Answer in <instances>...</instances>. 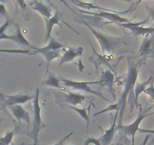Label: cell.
<instances>
[{"instance_id":"obj_11","label":"cell","mask_w":154,"mask_h":145,"mask_svg":"<svg viewBox=\"0 0 154 145\" xmlns=\"http://www.w3.org/2000/svg\"><path fill=\"white\" fill-rule=\"evenodd\" d=\"M139 53L143 57H154V34L146 36L140 46Z\"/></svg>"},{"instance_id":"obj_26","label":"cell","mask_w":154,"mask_h":145,"mask_svg":"<svg viewBox=\"0 0 154 145\" xmlns=\"http://www.w3.org/2000/svg\"><path fill=\"white\" fill-rule=\"evenodd\" d=\"M10 24H11V21L8 19L5 21V23L2 26L0 27V39H2V37L3 36V35L5 33L6 29H7L8 27L10 25Z\"/></svg>"},{"instance_id":"obj_9","label":"cell","mask_w":154,"mask_h":145,"mask_svg":"<svg viewBox=\"0 0 154 145\" xmlns=\"http://www.w3.org/2000/svg\"><path fill=\"white\" fill-rule=\"evenodd\" d=\"M149 17L144 21L138 23H126V24H118L122 27L127 28L135 36H147V35L154 34V27H143V25L149 21Z\"/></svg>"},{"instance_id":"obj_2","label":"cell","mask_w":154,"mask_h":145,"mask_svg":"<svg viewBox=\"0 0 154 145\" xmlns=\"http://www.w3.org/2000/svg\"><path fill=\"white\" fill-rule=\"evenodd\" d=\"M39 95L40 91L38 88L36 89L35 95L33 101V121H32V129L30 132V137L33 139L34 143L32 145H38V134L43 128L46 127L43 122L41 116V107L39 104Z\"/></svg>"},{"instance_id":"obj_12","label":"cell","mask_w":154,"mask_h":145,"mask_svg":"<svg viewBox=\"0 0 154 145\" xmlns=\"http://www.w3.org/2000/svg\"><path fill=\"white\" fill-rule=\"evenodd\" d=\"M118 115L119 110H117V113H116L115 116H114V119L113 121V123L111 125V128L109 129L106 130L105 134L101 136L99 138H98V140H99V142H100L102 145H110L111 142L113 141V140H114L116 132V123H117Z\"/></svg>"},{"instance_id":"obj_29","label":"cell","mask_w":154,"mask_h":145,"mask_svg":"<svg viewBox=\"0 0 154 145\" xmlns=\"http://www.w3.org/2000/svg\"><path fill=\"white\" fill-rule=\"evenodd\" d=\"M73 131H72V132H71V133H69V134H68V135H66V137H63V138H62L61 140H60V141L59 142H57V143H55V144H54V145H63V143H65V142H66V140H67V139H69V137H71V136L72 135V134H73Z\"/></svg>"},{"instance_id":"obj_4","label":"cell","mask_w":154,"mask_h":145,"mask_svg":"<svg viewBox=\"0 0 154 145\" xmlns=\"http://www.w3.org/2000/svg\"><path fill=\"white\" fill-rule=\"evenodd\" d=\"M83 22L91 30L93 36L97 39L98 42H99V45H100L101 48H102V53L103 54H105V53L111 54L114 51V48H115L116 45H117V41L114 39H113V38L110 37V36H107V35L104 34V33H101V32H99L98 30H96L84 21H83Z\"/></svg>"},{"instance_id":"obj_15","label":"cell","mask_w":154,"mask_h":145,"mask_svg":"<svg viewBox=\"0 0 154 145\" xmlns=\"http://www.w3.org/2000/svg\"><path fill=\"white\" fill-rule=\"evenodd\" d=\"M45 20V24H46V34H45V42H48L50 37H51V32H52V29L54 26L55 24H57V25H60V27H62L61 24H60V21L62 20V14L58 11H56L54 16L51 17V18Z\"/></svg>"},{"instance_id":"obj_5","label":"cell","mask_w":154,"mask_h":145,"mask_svg":"<svg viewBox=\"0 0 154 145\" xmlns=\"http://www.w3.org/2000/svg\"><path fill=\"white\" fill-rule=\"evenodd\" d=\"M154 114V113H144L142 108L140 106L139 112H138V115L137 116L136 119L132 123L129 124L127 125H120L119 126V129L126 136H130L132 137V145H135V136L136 134L137 131L139 128V125L141 124V121L144 119V118L147 117V116H150V115Z\"/></svg>"},{"instance_id":"obj_7","label":"cell","mask_w":154,"mask_h":145,"mask_svg":"<svg viewBox=\"0 0 154 145\" xmlns=\"http://www.w3.org/2000/svg\"><path fill=\"white\" fill-rule=\"evenodd\" d=\"M56 98H59V103H66V106H72L76 107L78 104H82L83 101L86 99V97L81 94L73 93V92H67V93H64L63 92H54Z\"/></svg>"},{"instance_id":"obj_6","label":"cell","mask_w":154,"mask_h":145,"mask_svg":"<svg viewBox=\"0 0 154 145\" xmlns=\"http://www.w3.org/2000/svg\"><path fill=\"white\" fill-rule=\"evenodd\" d=\"M60 82L65 86H67V87L72 88L74 89H76V90L81 91V92H85L87 93H91L93 95H96V96H99L100 98H102V99L105 100L107 101H109L107 98H105L103 95L101 93L96 92V91H93V89H91L90 85V84H98V83H100L99 81L96 82H75L72 81V80H69L66 79L64 78H62L60 77Z\"/></svg>"},{"instance_id":"obj_20","label":"cell","mask_w":154,"mask_h":145,"mask_svg":"<svg viewBox=\"0 0 154 145\" xmlns=\"http://www.w3.org/2000/svg\"><path fill=\"white\" fill-rule=\"evenodd\" d=\"M42 84H43L44 85L51 86V87H54V88H57V89H63V88H62L61 85H60V78L56 77L54 75L48 76L47 79L45 80Z\"/></svg>"},{"instance_id":"obj_30","label":"cell","mask_w":154,"mask_h":145,"mask_svg":"<svg viewBox=\"0 0 154 145\" xmlns=\"http://www.w3.org/2000/svg\"><path fill=\"white\" fill-rule=\"evenodd\" d=\"M139 132L141 133H149V134H154V130H151V129H144V128H138V130Z\"/></svg>"},{"instance_id":"obj_22","label":"cell","mask_w":154,"mask_h":145,"mask_svg":"<svg viewBox=\"0 0 154 145\" xmlns=\"http://www.w3.org/2000/svg\"><path fill=\"white\" fill-rule=\"evenodd\" d=\"M72 3L74 4L78 5L79 7L84 8H87V9H99V10H103V11H112L111 10H108V9H105L103 8L99 7V6L94 5L93 4H91V3H87V2H83L81 1H72Z\"/></svg>"},{"instance_id":"obj_10","label":"cell","mask_w":154,"mask_h":145,"mask_svg":"<svg viewBox=\"0 0 154 145\" xmlns=\"http://www.w3.org/2000/svg\"><path fill=\"white\" fill-rule=\"evenodd\" d=\"M14 27L15 29H16V32H15L14 34L9 36V35H7L5 33V34L3 35L2 37V39H9V40H12L14 41V42H16L17 44H18L21 48H23V47H26V48H29V49L35 51L36 47L32 45L31 44L25 39V37H24L23 35L22 32H21V29L19 24H15Z\"/></svg>"},{"instance_id":"obj_33","label":"cell","mask_w":154,"mask_h":145,"mask_svg":"<svg viewBox=\"0 0 154 145\" xmlns=\"http://www.w3.org/2000/svg\"><path fill=\"white\" fill-rule=\"evenodd\" d=\"M119 145H123V143H120V144H119Z\"/></svg>"},{"instance_id":"obj_32","label":"cell","mask_w":154,"mask_h":145,"mask_svg":"<svg viewBox=\"0 0 154 145\" xmlns=\"http://www.w3.org/2000/svg\"><path fill=\"white\" fill-rule=\"evenodd\" d=\"M83 145H89V143H88V140H86L85 141H84V144Z\"/></svg>"},{"instance_id":"obj_16","label":"cell","mask_w":154,"mask_h":145,"mask_svg":"<svg viewBox=\"0 0 154 145\" xmlns=\"http://www.w3.org/2000/svg\"><path fill=\"white\" fill-rule=\"evenodd\" d=\"M114 76L113 72L109 69H106L105 72H102V76H101V80H99V82L102 85L105 86L110 93L114 96V98H115V94H114V89L113 85H114Z\"/></svg>"},{"instance_id":"obj_28","label":"cell","mask_w":154,"mask_h":145,"mask_svg":"<svg viewBox=\"0 0 154 145\" xmlns=\"http://www.w3.org/2000/svg\"><path fill=\"white\" fill-rule=\"evenodd\" d=\"M147 10L148 11L149 13V18H151L152 21H153V25L154 26V7H146Z\"/></svg>"},{"instance_id":"obj_18","label":"cell","mask_w":154,"mask_h":145,"mask_svg":"<svg viewBox=\"0 0 154 145\" xmlns=\"http://www.w3.org/2000/svg\"><path fill=\"white\" fill-rule=\"evenodd\" d=\"M31 6L35 11H37L42 16H44L45 19H48L52 17V9L50 6L45 4L44 2L34 1L32 2Z\"/></svg>"},{"instance_id":"obj_3","label":"cell","mask_w":154,"mask_h":145,"mask_svg":"<svg viewBox=\"0 0 154 145\" xmlns=\"http://www.w3.org/2000/svg\"><path fill=\"white\" fill-rule=\"evenodd\" d=\"M63 48V45L58 41L55 40L54 39H51L50 42L47 46L44 48H37L36 47L35 50L32 51L33 54H41L45 57V60L47 61V66H49L50 63L54 59L60 57V50Z\"/></svg>"},{"instance_id":"obj_25","label":"cell","mask_w":154,"mask_h":145,"mask_svg":"<svg viewBox=\"0 0 154 145\" xmlns=\"http://www.w3.org/2000/svg\"><path fill=\"white\" fill-rule=\"evenodd\" d=\"M153 82H154V79L153 80L151 81V82L150 83V85H149L148 87L147 88V89H145V91H144V93L146 94V95H148L149 97H150V98H151L153 101H154V84H153ZM154 113V112H153Z\"/></svg>"},{"instance_id":"obj_24","label":"cell","mask_w":154,"mask_h":145,"mask_svg":"<svg viewBox=\"0 0 154 145\" xmlns=\"http://www.w3.org/2000/svg\"><path fill=\"white\" fill-rule=\"evenodd\" d=\"M120 110V106H119V103H116V104H111V105H110L109 107H108L107 108L104 109V110H101V111L97 112V113H94V116H98V115L102 114V113H106V112L113 111V110H116V111H117V110Z\"/></svg>"},{"instance_id":"obj_1","label":"cell","mask_w":154,"mask_h":145,"mask_svg":"<svg viewBox=\"0 0 154 145\" xmlns=\"http://www.w3.org/2000/svg\"><path fill=\"white\" fill-rule=\"evenodd\" d=\"M128 72L127 76L126 79V82H125L124 89L120 97V101H119V106H120V110H119V126H120L122 124V119H123V114H124L125 109L126 107L127 104V98L128 96H130L134 94V87L135 85V83L138 79V72H139L140 66H141V61H138V63H133L128 58Z\"/></svg>"},{"instance_id":"obj_19","label":"cell","mask_w":154,"mask_h":145,"mask_svg":"<svg viewBox=\"0 0 154 145\" xmlns=\"http://www.w3.org/2000/svg\"><path fill=\"white\" fill-rule=\"evenodd\" d=\"M153 79H154L153 76H150L147 81L144 82L139 83L136 82L135 87H134V95H135V101H134V103L138 104V96L140 95V94H141L142 92H144V91H145V89L148 87L150 83L151 82V81Z\"/></svg>"},{"instance_id":"obj_21","label":"cell","mask_w":154,"mask_h":145,"mask_svg":"<svg viewBox=\"0 0 154 145\" xmlns=\"http://www.w3.org/2000/svg\"><path fill=\"white\" fill-rule=\"evenodd\" d=\"M68 107H69L70 109H72V110H75V112H77V113H78V114L81 116V117L83 118V119H84V120L86 121V122H87V131H88L90 119V116H89L88 113H87V109H85V108H78V107H72V106H68Z\"/></svg>"},{"instance_id":"obj_23","label":"cell","mask_w":154,"mask_h":145,"mask_svg":"<svg viewBox=\"0 0 154 145\" xmlns=\"http://www.w3.org/2000/svg\"><path fill=\"white\" fill-rule=\"evenodd\" d=\"M14 131H8L3 137H0V145H9L12 141Z\"/></svg>"},{"instance_id":"obj_17","label":"cell","mask_w":154,"mask_h":145,"mask_svg":"<svg viewBox=\"0 0 154 145\" xmlns=\"http://www.w3.org/2000/svg\"><path fill=\"white\" fill-rule=\"evenodd\" d=\"M83 51L84 50L81 47H79L78 48H69V50L65 51V53L62 56L61 60L59 63V66H61L62 65L68 63V62L72 61L75 57H78V56H81L83 54Z\"/></svg>"},{"instance_id":"obj_14","label":"cell","mask_w":154,"mask_h":145,"mask_svg":"<svg viewBox=\"0 0 154 145\" xmlns=\"http://www.w3.org/2000/svg\"><path fill=\"white\" fill-rule=\"evenodd\" d=\"M87 12L88 14H92L96 16H100L102 18H105L107 20H109L111 22L116 23V24H126V23H130V20L127 19V18H121L117 14L114 13V11H103L98 12V13H93V12H89V11H84Z\"/></svg>"},{"instance_id":"obj_31","label":"cell","mask_w":154,"mask_h":145,"mask_svg":"<svg viewBox=\"0 0 154 145\" xmlns=\"http://www.w3.org/2000/svg\"><path fill=\"white\" fill-rule=\"evenodd\" d=\"M150 134H147V135L146 136L145 138H144V142H143V144L142 145H146V143H147V140H148V139L150 138Z\"/></svg>"},{"instance_id":"obj_8","label":"cell","mask_w":154,"mask_h":145,"mask_svg":"<svg viewBox=\"0 0 154 145\" xmlns=\"http://www.w3.org/2000/svg\"><path fill=\"white\" fill-rule=\"evenodd\" d=\"M31 99H34V97L27 95H6L0 92V109H4L10 106L17 105V104H24L26 101Z\"/></svg>"},{"instance_id":"obj_13","label":"cell","mask_w":154,"mask_h":145,"mask_svg":"<svg viewBox=\"0 0 154 145\" xmlns=\"http://www.w3.org/2000/svg\"><path fill=\"white\" fill-rule=\"evenodd\" d=\"M8 107L11 111L12 112V113H13V116L18 121V122H20L21 121H24V122L29 124L31 122L29 114L22 105L17 104V105L10 106Z\"/></svg>"},{"instance_id":"obj_27","label":"cell","mask_w":154,"mask_h":145,"mask_svg":"<svg viewBox=\"0 0 154 145\" xmlns=\"http://www.w3.org/2000/svg\"><path fill=\"white\" fill-rule=\"evenodd\" d=\"M0 14L3 15L5 17H7L8 19H9V15L8 14L7 11H6L5 7V5L2 2H0Z\"/></svg>"}]
</instances>
